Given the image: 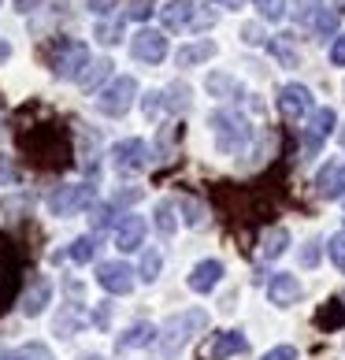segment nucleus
Returning <instances> with one entry per match:
<instances>
[{
  "label": "nucleus",
  "instance_id": "obj_47",
  "mask_svg": "<svg viewBox=\"0 0 345 360\" xmlns=\"http://www.w3.org/2000/svg\"><path fill=\"white\" fill-rule=\"evenodd\" d=\"M0 182H4V186H15V182H19V171L11 167L4 156H0Z\"/></svg>",
  "mask_w": 345,
  "mask_h": 360
},
{
  "label": "nucleus",
  "instance_id": "obj_51",
  "mask_svg": "<svg viewBox=\"0 0 345 360\" xmlns=\"http://www.w3.org/2000/svg\"><path fill=\"white\" fill-rule=\"evenodd\" d=\"M8 56H11V45H8V41H4V37H0V63H4V60H8Z\"/></svg>",
  "mask_w": 345,
  "mask_h": 360
},
{
  "label": "nucleus",
  "instance_id": "obj_10",
  "mask_svg": "<svg viewBox=\"0 0 345 360\" xmlns=\"http://www.w3.org/2000/svg\"><path fill=\"white\" fill-rule=\"evenodd\" d=\"M97 283L108 290V293H130L134 290V268L123 260H108L97 268Z\"/></svg>",
  "mask_w": 345,
  "mask_h": 360
},
{
  "label": "nucleus",
  "instance_id": "obj_24",
  "mask_svg": "<svg viewBox=\"0 0 345 360\" xmlns=\"http://www.w3.org/2000/svg\"><path fill=\"white\" fill-rule=\"evenodd\" d=\"M15 293H19V271L11 264H0V312L15 301Z\"/></svg>",
  "mask_w": 345,
  "mask_h": 360
},
{
  "label": "nucleus",
  "instance_id": "obj_34",
  "mask_svg": "<svg viewBox=\"0 0 345 360\" xmlns=\"http://www.w3.org/2000/svg\"><path fill=\"white\" fill-rule=\"evenodd\" d=\"M327 252H330V264L345 271V231H338L334 238H330V242H327Z\"/></svg>",
  "mask_w": 345,
  "mask_h": 360
},
{
  "label": "nucleus",
  "instance_id": "obj_53",
  "mask_svg": "<svg viewBox=\"0 0 345 360\" xmlns=\"http://www.w3.org/2000/svg\"><path fill=\"white\" fill-rule=\"evenodd\" d=\"M0 360H19V353H4V349H0Z\"/></svg>",
  "mask_w": 345,
  "mask_h": 360
},
{
  "label": "nucleus",
  "instance_id": "obj_42",
  "mask_svg": "<svg viewBox=\"0 0 345 360\" xmlns=\"http://www.w3.org/2000/svg\"><path fill=\"white\" fill-rule=\"evenodd\" d=\"M216 26V11H204V8H197V19H193V26L190 30L193 34H201V30H211Z\"/></svg>",
  "mask_w": 345,
  "mask_h": 360
},
{
  "label": "nucleus",
  "instance_id": "obj_17",
  "mask_svg": "<svg viewBox=\"0 0 345 360\" xmlns=\"http://www.w3.org/2000/svg\"><path fill=\"white\" fill-rule=\"evenodd\" d=\"M48 301H52V283L45 275H37L30 283V290L22 293V316H41Z\"/></svg>",
  "mask_w": 345,
  "mask_h": 360
},
{
  "label": "nucleus",
  "instance_id": "obj_18",
  "mask_svg": "<svg viewBox=\"0 0 345 360\" xmlns=\"http://www.w3.org/2000/svg\"><path fill=\"white\" fill-rule=\"evenodd\" d=\"M149 342H160V330H156L152 323H134L126 335L115 338V349L126 353V349H141V345H149Z\"/></svg>",
  "mask_w": 345,
  "mask_h": 360
},
{
  "label": "nucleus",
  "instance_id": "obj_25",
  "mask_svg": "<svg viewBox=\"0 0 345 360\" xmlns=\"http://www.w3.org/2000/svg\"><path fill=\"white\" fill-rule=\"evenodd\" d=\"M315 327H323V330L345 327V301H327L323 309L315 312Z\"/></svg>",
  "mask_w": 345,
  "mask_h": 360
},
{
  "label": "nucleus",
  "instance_id": "obj_13",
  "mask_svg": "<svg viewBox=\"0 0 345 360\" xmlns=\"http://www.w3.org/2000/svg\"><path fill=\"white\" fill-rule=\"evenodd\" d=\"M249 349V342L242 330H223V335H216L208 342V349H204V360H227V356H237V353H245Z\"/></svg>",
  "mask_w": 345,
  "mask_h": 360
},
{
  "label": "nucleus",
  "instance_id": "obj_37",
  "mask_svg": "<svg viewBox=\"0 0 345 360\" xmlns=\"http://www.w3.org/2000/svg\"><path fill=\"white\" fill-rule=\"evenodd\" d=\"M74 327H78V304H71V309L56 319V335H60V338H71Z\"/></svg>",
  "mask_w": 345,
  "mask_h": 360
},
{
  "label": "nucleus",
  "instance_id": "obj_7",
  "mask_svg": "<svg viewBox=\"0 0 345 360\" xmlns=\"http://www.w3.org/2000/svg\"><path fill=\"white\" fill-rule=\"evenodd\" d=\"M112 164H115L119 175H134V171L149 167V145H145L141 138H126V141H119L115 149H112Z\"/></svg>",
  "mask_w": 345,
  "mask_h": 360
},
{
  "label": "nucleus",
  "instance_id": "obj_43",
  "mask_svg": "<svg viewBox=\"0 0 345 360\" xmlns=\"http://www.w3.org/2000/svg\"><path fill=\"white\" fill-rule=\"evenodd\" d=\"M134 201H141V190H138V186H130V190H115L112 208H119V205H134Z\"/></svg>",
  "mask_w": 345,
  "mask_h": 360
},
{
  "label": "nucleus",
  "instance_id": "obj_6",
  "mask_svg": "<svg viewBox=\"0 0 345 360\" xmlns=\"http://www.w3.org/2000/svg\"><path fill=\"white\" fill-rule=\"evenodd\" d=\"M334 123H338V112H334V108H315V112L308 115V123H304V138H301L304 156H315V153H320V145L327 141L330 130H334Z\"/></svg>",
  "mask_w": 345,
  "mask_h": 360
},
{
  "label": "nucleus",
  "instance_id": "obj_22",
  "mask_svg": "<svg viewBox=\"0 0 345 360\" xmlns=\"http://www.w3.org/2000/svg\"><path fill=\"white\" fill-rule=\"evenodd\" d=\"M190 104H193V89L185 86V82H171V86L164 89V108H167V112L185 115V112H190Z\"/></svg>",
  "mask_w": 345,
  "mask_h": 360
},
{
  "label": "nucleus",
  "instance_id": "obj_27",
  "mask_svg": "<svg viewBox=\"0 0 345 360\" xmlns=\"http://www.w3.org/2000/svg\"><path fill=\"white\" fill-rule=\"evenodd\" d=\"M152 223H156V231H160L164 238H171L178 231V219H175V205L171 201H160L156 205V212H152Z\"/></svg>",
  "mask_w": 345,
  "mask_h": 360
},
{
  "label": "nucleus",
  "instance_id": "obj_41",
  "mask_svg": "<svg viewBox=\"0 0 345 360\" xmlns=\"http://www.w3.org/2000/svg\"><path fill=\"white\" fill-rule=\"evenodd\" d=\"M320 264V242H304V249H301V268H315Z\"/></svg>",
  "mask_w": 345,
  "mask_h": 360
},
{
  "label": "nucleus",
  "instance_id": "obj_26",
  "mask_svg": "<svg viewBox=\"0 0 345 360\" xmlns=\"http://www.w3.org/2000/svg\"><path fill=\"white\" fill-rule=\"evenodd\" d=\"M160 268H164L160 249H145V252H141V264H138L141 283H156V278H160Z\"/></svg>",
  "mask_w": 345,
  "mask_h": 360
},
{
  "label": "nucleus",
  "instance_id": "obj_9",
  "mask_svg": "<svg viewBox=\"0 0 345 360\" xmlns=\"http://www.w3.org/2000/svg\"><path fill=\"white\" fill-rule=\"evenodd\" d=\"M278 112H282L286 119H304L308 112H315V108H312V93H308V86L289 82V86L278 89Z\"/></svg>",
  "mask_w": 345,
  "mask_h": 360
},
{
  "label": "nucleus",
  "instance_id": "obj_57",
  "mask_svg": "<svg viewBox=\"0 0 345 360\" xmlns=\"http://www.w3.org/2000/svg\"><path fill=\"white\" fill-rule=\"evenodd\" d=\"M341 301H345V297H341Z\"/></svg>",
  "mask_w": 345,
  "mask_h": 360
},
{
  "label": "nucleus",
  "instance_id": "obj_40",
  "mask_svg": "<svg viewBox=\"0 0 345 360\" xmlns=\"http://www.w3.org/2000/svg\"><path fill=\"white\" fill-rule=\"evenodd\" d=\"M141 112H145V119H156L164 112V93H149V97L141 101Z\"/></svg>",
  "mask_w": 345,
  "mask_h": 360
},
{
  "label": "nucleus",
  "instance_id": "obj_21",
  "mask_svg": "<svg viewBox=\"0 0 345 360\" xmlns=\"http://www.w3.org/2000/svg\"><path fill=\"white\" fill-rule=\"evenodd\" d=\"M112 75V60L108 56H100V60H89L86 63V71L78 75V86H82L86 93H93V89H100V82Z\"/></svg>",
  "mask_w": 345,
  "mask_h": 360
},
{
  "label": "nucleus",
  "instance_id": "obj_4",
  "mask_svg": "<svg viewBox=\"0 0 345 360\" xmlns=\"http://www.w3.org/2000/svg\"><path fill=\"white\" fill-rule=\"evenodd\" d=\"M134 97H138V82H134L130 75H119L115 82L97 97V112H100V115H108V119H119V115H126V112H130Z\"/></svg>",
  "mask_w": 345,
  "mask_h": 360
},
{
  "label": "nucleus",
  "instance_id": "obj_56",
  "mask_svg": "<svg viewBox=\"0 0 345 360\" xmlns=\"http://www.w3.org/2000/svg\"><path fill=\"white\" fill-rule=\"evenodd\" d=\"M338 4H341V8H345V0H338Z\"/></svg>",
  "mask_w": 345,
  "mask_h": 360
},
{
  "label": "nucleus",
  "instance_id": "obj_15",
  "mask_svg": "<svg viewBox=\"0 0 345 360\" xmlns=\"http://www.w3.org/2000/svg\"><path fill=\"white\" fill-rule=\"evenodd\" d=\"M193 19H197L193 0H167V4L160 8V22L167 26V30H190Z\"/></svg>",
  "mask_w": 345,
  "mask_h": 360
},
{
  "label": "nucleus",
  "instance_id": "obj_38",
  "mask_svg": "<svg viewBox=\"0 0 345 360\" xmlns=\"http://www.w3.org/2000/svg\"><path fill=\"white\" fill-rule=\"evenodd\" d=\"M149 11H152L149 0H130L126 11H119V15H123V19H149Z\"/></svg>",
  "mask_w": 345,
  "mask_h": 360
},
{
  "label": "nucleus",
  "instance_id": "obj_45",
  "mask_svg": "<svg viewBox=\"0 0 345 360\" xmlns=\"http://www.w3.org/2000/svg\"><path fill=\"white\" fill-rule=\"evenodd\" d=\"M330 63H334V68H345V34H338L334 45H330Z\"/></svg>",
  "mask_w": 345,
  "mask_h": 360
},
{
  "label": "nucleus",
  "instance_id": "obj_46",
  "mask_svg": "<svg viewBox=\"0 0 345 360\" xmlns=\"http://www.w3.org/2000/svg\"><path fill=\"white\" fill-rule=\"evenodd\" d=\"M108 312H112V304H108V301H100L97 309H93V327H100V330L108 327Z\"/></svg>",
  "mask_w": 345,
  "mask_h": 360
},
{
  "label": "nucleus",
  "instance_id": "obj_35",
  "mask_svg": "<svg viewBox=\"0 0 345 360\" xmlns=\"http://www.w3.org/2000/svg\"><path fill=\"white\" fill-rule=\"evenodd\" d=\"M19 360H52V349L45 342H26L19 349Z\"/></svg>",
  "mask_w": 345,
  "mask_h": 360
},
{
  "label": "nucleus",
  "instance_id": "obj_2",
  "mask_svg": "<svg viewBox=\"0 0 345 360\" xmlns=\"http://www.w3.org/2000/svg\"><path fill=\"white\" fill-rule=\"evenodd\" d=\"M208 327V312L204 309H185L178 316H171L160 327V356L164 360H178V353L190 345L193 335H201Z\"/></svg>",
  "mask_w": 345,
  "mask_h": 360
},
{
  "label": "nucleus",
  "instance_id": "obj_33",
  "mask_svg": "<svg viewBox=\"0 0 345 360\" xmlns=\"http://www.w3.org/2000/svg\"><path fill=\"white\" fill-rule=\"evenodd\" d=\"M112 212H115L112 205H93V208H89V216H93V219H89V223H93V234L104 231V226H112V219H115Z\"/></svg>",
  "mask_w": 345,
  "mask_h": 360
},
{
  "label": "nucleus",
  "instance_id": "obj_48",
  "mask_svg": "<svg viewBox=\"0 0 345 360\" xmlns=\"http://www.w3.org/2000/svg\"><path fill=\"white\" fill-rule=\"evenodd\" d=\"M89 11H97V15H108L112 8H119V0H86Z\"/></svg>",
  "mask_w": 345,
  "mask_h": 360
},
{
  "label": "nucleus",
  "instance_id": "obj_16",
  "mask_svg": "<svg viewBox=\"0 0 345 360\" xmlns=\"http://www.w3.org/2000/svg\"><path fill=\"white\" fill-rule=\"evenodd\" d=\"M219 278H223V264H219V260H201V264L190 271V278H185V283H190L193 293H211V290L219 286Z\"/></svg>",
  "mask_w": 345,
  "mask_h": 360
},
{
  "label": "nucleus",
  "instance_id": "obj_49",
  "mask_svg": "<svg viewBox=\"0 0 345 360\" xmlns=\"http://www.w3.org/2000/svg\"><path fill=\"white\" fill-rule=\"evenodd\" d=\"M242 37H245V41H249V45H260V41H263V34H260V26H253V22H249V26H242Z\"/></svg>",
  "mask_w": 345,
  "mask_h": 360
},
{
  "label": "nucleus",
  "instance_id": "obj_20",
  "mask_svg": "<svg viewBox=\"0 0 345 360\" xmlns=\"http://www.w3.org/2000/svg\"><path fill=\"white\" fill-rule=\"evenodd\" d=\"M268 52L282 68H297V37L294 34H275L268 41Z\"/></svg>",
  "mask_w": 345,
  "mask_h": 360
},
{
  "label": "nucleus",
  "instance_id": "obj_29",
  "mask_svg": "<svg viewBox=\"0 0 345 360\" xmlns=\"http://www.w3.org/2000/svg\"><path fill=\"white\" fill-rule=\"evenodd\" d=\"M208 93L211 97H242V86L230 75H208Z\"/></svg>",
  "mask_w": 345,
  "mask_h": 360
},
{
  "label": "nucleus",
  "instance_id": "obj_5",
  "mask_svg": "<svg viewBox=\"0 0 345 360\" xmlns=\"http://www.w3.org/2000/svg\"><path fill=\"white\" fill-rule=\"evenodd\" d=\"M86 63H89V49L82 41H56L48 68L56 78H78L86 71Z\"/></svg>",
  "mask_w": 345,
  "mask_h": 360
},
{
  "label": "nucleus",
  "instance_id": "obj_52",
  "mask_svg": "<svg viewBox=\"0 0 345 360\" xmlns=\"http://www.w3.org/2000/svg\"><path fill=\"white\" fill-rule=\"evenodd\" d=\"M34 4H37V0H15L19 11H34Z\"/></svg>",
  "mask_w": 345,
  "mask_h": 360
},
{
  "label": "nucleus",
  "instance_id": "obj_55",
  "mask_svg": "<svg viewBox=\"0 0 345 360\" xmlns=\"http://www.w3.org/2000/svg\"><path fill=\"white\" fill-rule=\"evenodd\" d=\"M82 360H104V356H82Z\"/></svg>",
  "mask_w": 345,
  "mask_h": 360
},
{
  "label": "nucleus",
  "instance_id": "obj_11",
  "mask_svg": "<svg viewBox=\"0 0 345 360\" xmlns=\"http://www.w3.org/2000/svg\"><path fill=\"white\" fill-rule=\"evenodd\" d=\"M315 190L327 201H341L345 197V160H327L320 167V175H315Z\"/></svg>",
  "mask_w": 345,
  "mask_h": 360
},
{
  "label": "nucleus",
  "instance_id": "obj_31",
  "mask_svg": "<svg viewBox=\"0 0 345 360\" xmlns=\"http://www.w3.org/2000/svg\"><path fill=\"white\" fill-rule=\"evenodd\" d=\"M123 15H115L112 22H97V34H93V37H97V41L100 45H115L119 41V34H123Z\"/></svg>",
  "mask_w": 345,
  "mask_h": 360
},
{
  "label": "nucleus",
  "instance_id": "obj_28",
  "mask_svg": "<svg viewBox=\"0 0 345 360\" xmlns=\"http://www.w3.org/2000/svg\"><path fill=\"white\" fill-rule=\"evenodd\" d=\"M67 257H71L74 264H89L93 257H97V234H82V238H74Z\"/></svg>",
  "mask_w": 345,
  "mask_h": 360
},
{
  "label": "nucleus",
  "instance_id": "obj_54",
  "mask_svg": "<svg viewBox=\"0 0 345 360\" xmlns=\"http://www.w3.org/2000/svg\"><path fill=\"white\" fill-rule=\"evenodd\" d=\"M338 145H341V149H345V127L338 130Z\"/></svg>",
  "mask_w": 345,
  "mask_h": 360
},
{
  "label": "nucleus",
  "instance_id": "obj_50",
  "mask_svg": "<svg viewBox=\"0 0 345 360\" xmlns=\"http://www.w3.org/2000/svg\"><path fill=\"white\" fill-rule=\"evenodd\" d=\"M216 4H219V8H234V11H237V8L245 4V0H216Z\"/></svg>",
  "mask_w": 345,
  "mask_h": 360
},
{
  "label": "nucleus",
  "instance_id": "obj_36",
  "mask_svg": "<svg viewBox=\"0 0 345 360\" xmlns=\"http://www.w3.org/2000/svg\"><path fill=\"white\" fill-rule=\"evenodd\" d=\"M312 26H315V34H320V37H330V34L338 30V11H327V8H323L320 19H315Z\"/></svg>",
  "mask_w": 345,
  "mask_h": 360
},
{
  "label": "nucleus",
  "instance_id": "obj_14",
  "mask_svg": "<svg viewBox=\"0 0 345 360\" xmlns=\"http://www.w3.org/2000/svg\"><path fill=\"white\" fill-rule=\"evenodd\" d=\"M145 242V219L141 216H123L115 223V249L119 252H134Z\"/></svg>",
  "mask_w": 345,
  "mask_h": 360
},
{
  "label": "nucleus",
  "instance_id": "obj_44",
  "mask_svg": "<svg viewBox=\"0 0 345 360\" xmlns=\"http://www.w3.org/2000/svg\"><path fill=\"white\" fill-rule=\"evenodd\" d=\"M260 360H297V349L294 345H275V349H268Z\"/></svg>",
  "mask_w": 345,
  "mask_h": 360
},
{
  "label": "nucleus",
  "instance_id": "obj_3",
  "mask_svg": "<svg viewBox=\"0 0 345 360\" xmlns=\"http://www.w3.org/2000/svg\"><path fill=\"white\" fill-rule=\"evenodd\" d=\"M97 205V186L93 182H78V186H60L56 193H48V212L60 219L74 216L82 208H93Z\"/></svg>",
  "mask_w": 345,
  "mask_h": 360
},
{
  "label": "nucleus",
  "instance_id": "obj_32",
  "mask_svg": "<svg viewBox=\"0 0 345 360\" xmlns=\"http://www.w3.org/2000/svg\"><path fill=\"white\" fill-rule=\"evenodd\" d=\"M256 11H260V19H268V22H278L286 15V0H253Z\"/></svg>",
  "mask_w": 345,
  "mask_h": 360
},
{
  "label": "nucleus",
  "instance_id": "obj_30",
  "mask_svg": "<svg viewBox=\"0 0 345 360\" xmlns=\"http://www.w3.org/2000/svg\"><path fill=\"white\" fill-rule=\"evenodd\" d=\"M320 11H323V0H294V15L304 26H312L315 19H320Z\"/></svg>",
  "mask_w": 345,
  "mask_h": 360
},
{
  "label": "nucleus",
  "instance_id": "obj_12",
  "mask_svg": "<svg viewBox=\"0 0 345 360\" xmlns=\"http://www.w3.org/2000/svg\"><path fill=\"white\" fill-rule=\"evenodd\" d=\"M301 297V278L297 275H289V271H278L271 275V283H268V301L278 304V309H289Z\"/></svg>",
  "mask_w": 345,
  "mask_h": 360
},
{
  "label": "nucleus",
  "instance_id": "obj_39",
  "mask_svg": "<svg viewBox=\"0 0 345 360\" xmlns=\"http://www.w3.org/2000/svg\"><path fill=\"white\" fill-rule=\"evenodd\" d=\"M182 212H185V226H204V208L197 201H182Z\"/></svg>",
  "mask_w": 345,
  "mask_h": 360
},
{
  "label": "nucleus",
  "instance_id": "obj_23",
  "mask_svg": "<svg viewBox=\"0 0 345 360\" xmlns=\"http://www.w3.org/2000/svg\"><path fill=\"white\" fill-rule=\"evenodd\" d=\"M286 245H289V231H286V226H271V231L263 234L260 257H263V260H278V257L286 252Z\"/></svg>",
  "mask_w": 345,
  "mask_h": 360
},
{
  "label": "nucleus",
  "instance_id": "obj_1",
  "mask_svg": "<svg viewBox=\"0 0 345 360\" xmlns=\"http://www.w3.org/2000/svg\"><path fill=\"white\" fill-rule=\"evenodd\" d=\"M208 127H211V138H216V149L227 153V156L245 153V145L253 141L249 119L242 112H234V108H216L208 115Z\"/></svg>",
  "mask_w": 345,
  "mask_h": 360
},
{
  "label": "nucleus",
  "instance_id": "obj_19",
  "mask_svg": "<svg viewBox=\"0 0 345 360\" xmlns=\"http://www.w3.org/2000/svg\"><path fill=\"white\" fill-rule=\"evenodd\" d=\"M216 41H208V37H204V41H193V45H182L178 49V56H175V63H178V68H193V63H208L211 56H216Z\"/></svg>",
  "mask_w": 345,
  "mask_h": 360
},
{
  "label": "nucleus",
  "instance_id": "obj_8",
  "mask_svg": "<svg viewBox=\"0 0 345 360\" xmlns=\"http://www.w3.org/2000/svg\"><path fill=\"white\" fill-rule=\"evenodd\" d=\"M130 52H134V60H141V63H160L167 56V37L160 30H152V26H141V30L130 37Z\"/></svg>",
  "mask_w": 345,
  "mask_h": 360
}]
</instances>
